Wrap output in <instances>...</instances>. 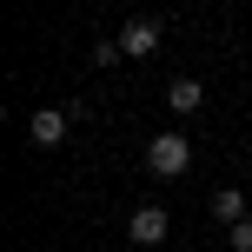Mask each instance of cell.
<instances>
[{"instance_id":"obj_4","label":"cell","mask_w":252,"mask_h":252,"mask_svg":"<svg viewBox=\"0 0 252 252\" xmlns=\"http://www.w3.org/2000/svg\"><path fill=\"white\" fill-rule=\"evenodd\" d=\"M126 232H133V246H159L166 232H173V219H166V206H139V213L126 219Z\"/></svg>"},{"instance_id":"obj_5","label":"cell","mask_w":252,"mask_h":252,"mask_svg":"<svg viewBox=\"0 0 252 252\" xmlns=\"http://www.w3.org/2000/svg\"><path fill=\"white\" fill-rule=\"evenodd\" d=\"M166 106H173L179 120H192L206 106V87H199V80H173V87H166Z\"/></svg>"},{"instance_id":"obj_1","label":"cell","mask_w":252,"mask_h":252,"mask_svg":"<svg viewBox=\"0 0 252 252\" xmlns=\"http://www.w3.org/2000/svg\"><path fill=\"white\" fill-rule=\"evenodd\" d=\"M186 166H192V139L186 133H153L146 139V173L153 179H179Z\"/></svg>"},{"instance_id":"obj_2","label":"cell","mask_w":252,"mask_h":252,"mask_svg":"<svg viewBox=\"0 0 252 252\" xmlns=\"http://www.w3.org/2000/svg\"><path fill=\"white\" fill-rule=\"evenodd\" d=\"M66 126H73V113H66V106H33V120H27V139L47 153V146H60V139H66Z\"/></svg>"},{"instance_id":"obj_7","label":"cell","mask_w":252,"mask_h":252,"mask_svg":"<svg viewBox=\"0 0 252 252\" xmlns=\"http://www.w3.org/2000/svg\"><path fill=\"white\" fill-rule=\"evenodd\" d=\"M113 60H126V53H120V40H93V73H106Z\"/></svg>"},{"instance_id":"obj_8","label":"cell","mask_w":252,"mask_h":252,"mask_svg":"<svg viewBox=\"0 0 252 252\" xmlns=\"http://www.w3.org/2000/svg\"><path fill=\"white\" fill-rule=\"evenodd\" d=\"M226 246H232V252H252V219H239V226H226Z\"/></svg>"},{"instance_id":"obj_6","label":"cell","mask_w":252,"mask_h":252,"mask_svg":"<svg viewBox=\"0 0 252 252\" xmlns=\"http://www.w3.org/2000/svg\"><path fill=\"white\" fill-rule=\"evenodd\" d=\"M206 206H213V219H219V226H239V219H246V206H252V199H246V192H239V186H219V192H213V199H206Z\"/></svg>"},{"instance_id":"obj_3","label":"cell","mask_w":252,"mask_h":252,"mask_svg":"<svg viewBox=\"0 0 252 252\" xmlns=\"http://www.w3.org/2000/svg\"><path fill=\"white\" fill-rule=\"evenodd\" d=\"M159 20H153V13H139V20H126L120 27V53H133V60H146V53H159Z\"/></svg>"}]
</instances>
